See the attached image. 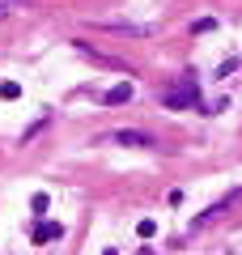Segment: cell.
I'll list each match as a JSON object with an SVG mask.
<instances>
[{
  "mask_svg": "<svg viewBox=\"0 0 242 255\" xmlns=\"http://www.w3.org/2000/svg\"><path fill=\"white\" fill-rule=\"evenodd\" d=\"M30 209H34L38 217H43V213L51 209V196H47V191H34V196H30Z\"/></svg>",
  "mask_w": 242,
  "mask_h": 255,
  "instance_id": "cell-9",
  "label": "cell"
},
{
  "mask_svg": "<svg viewBox=\"0 0 242 255\" xmlns=\"http://www.w3.org/2000/svg\"><path fill=\"white\" fill-rule=\"evenodd\" d=\"M208 30H217V17H200V21H191V34H208Z\"/></svg>",
  "mask_w": 242,
  "mask_h": 255,
  "instance_id": "cell-11",
  "label": "cell"
},
{
  "mask_svg": "<svg viewBox=\"0 0 242 255\" xmlns=\"http://www.w3.org/2000/svg\"><path fill=\"white\" fill-rule=\"evenodd\" d=\"M102 102H107V107H123V102H132V85H127V81L111 85V90L102 94Z\"/></svg>",
  "mask_w": 242,
  "mask_h": 255,
  "instance_id": "cell-7",
  "label": "cell"
},
{
  "mask_svg": "<svg viewBox=\"0 0 242 255\" xmlns=\"http://www.w3.org/2000/svg\"><path fill=\"white\" fill-rule=\"evenodd\" d=\"M161 107H166V111H191V107H196L200 111V107H204V102H200V85L187 77L179 90H170L166 98H161Z\"/></svg>",
  "mask_w": 242,
  "mask_h": 255,
  "instance_id": "cell-3",
  "label": "cell"
},
{
  "mask_svg": "<svg viewBox=\"0 0 242 255\" xmlns=\"http://www.w3.org/2000/svg\"><path fill=\"white\" fill-rule=\"evenodd\" d=\"M238 204H242V183H238V187H230V191L221 196V200H213L208 209H200V217L191 221V226H196V230H204V226H213V221H221L225 213H234Z\"/></svg>",
  "mask_w": 242,
  "mask_h": 255,
  "instance_id": "cell-1",
  "label": "cell"
},
{
  "mask_svg": "<svg viewBox=\"0 0 242 255\" xmlns=\"http://www.w3.org/2000/svg\"><path fill=\"white\" fill-rule=\"evenodd\" d=\"M242 68V55H230V60H221L217 64V73H213V81H225V77H234Z\"/></svg>",
  "mask_w": 242,
  "mask_h": 255,
  "instance_id": "cell-8",
  "label": "cell"
},
{
  "mask_svg": "<svg viewBox=\"0 0 242 255\" xmlns=\"http://www.w3.org/2000/svg\"><path fill=\"white\" fill-rule=\"evenodd\" d=\"M111 145H119V149H153L157 140L149 136V132H140V128H119V132H111Z\"/></svg>",
  "mask_w": 242,
  "mask_h": 255,
  "instance_id": "cell-4",
  "label": "cell"
},
{
  "mask_svg": "<svg viewBox=\"0 0 242 255\" xmlns=\"http://www.w3.org/2000/svg\"><path fill=\"white\" fill-rule=\"evenodd\" d=\"M102 255H119V251H115V247H111V251H102Z\"/></svg>",
  "mask_w": 242,
  "mask_h": 255,
  "instance_id": "cell-14",
  "label": "cell"
},
{
  "mask_svg": "<svg viewBox=\"0 0 242 255\" xmlns=\"http://www.w3.org/2000/svg\"><path fill=\"white\" fill-rule=\"evenodd\" d=\"M136 234H140V238H153V234H157V221H149V217H144L140 226H136Z\"/></svg>",
  "mask_w": 242,
  "mask_h": 255,
  "instance_id": "cell-13",
  "label": "cell"
},
{
  "mask_svg": "<svg viewBox=\"0 0 242 255\" xmlns=\"http://www.w3.org/2000/svg\"><path fill=\"white\" fill-rule=\"evenodd\" d=\"M140 255H157V251H140Z\"/></svg>",
  "mask_w": 242,
  "mask_h": 255,
  "instance_id": "cell-15",
  "label": "cell"
},
{
  "mask_svg": "<svg viewBox=\"0 0 242 255\" xmlns=\"http://www.w3.org/2000/svg\"><path fill=\"white\" fill-rule=\"evenodd\" d=\"M98 30H115V34H132V38L153 34V26H136V21H98Z\"/></svg>",
  "mask_w": 242,
  "mask_h": 255,
  "instance_id": "cell-5",
  "label": "cell"
},
{
  "mask_svg": "<svg viewBox=\"0 0 242 255\" xmlns=\"http://www.w3.org/2000/svg\"><path fill=\"white\" fill-rule=\"evenodd\" d=\"M43 128H47V115H43V119H34V124H30V128H26V132H21V140H34V136H38V132H43Z\"/></svg>",
  "mask_w": 242,
  "mask_h": 255,
  "instance_id": "cell-12",
  "label": "cell"
},
{
  "mask_svg": "<svg viewBox=\"0 0 242 255\" xmlns=\"http://www.w3.org/2000/svg\"><path fill=\"white\" fill-rule=\"evenodd\" d=\"M0 98H4V102H17L21 98V85L17 81H4V85H0Z\"/></svg>",
  "mask_w": 242,
  "mask_h": 255,
  "instance_id": "cell-10",
  "label": "cell"
},
{
  "mask_svg": "<svg viewBox=\"0 0 242 255\" xmlns=\"http://www.w3.org/2000/svg\"><path fill=\"white\" fill-rule=\"evenodd\" d=\"M60 234H64V226H60V221H38V226L30 230V238H34L38 247H43V243H55Z\"/></svg>",
  "mask_w": 242,
  "mask_h": 255,
  "instance_id": "cell-6",
  "label": "cell"
},
{
  "mask_svg": "<svg viewBox=\"0 0 242 255\" xmlns=\"http://www.w3.org/2000/svg\"><path fill=\"white\" fill-rule=\"evenodd\" d=\"M68 47H72L77 55H85L90 64H98V68H115V73H132V64H127V60H119V55H107V51H98V47H94V43H85V38H72Z\"/></svg>",
  "mask_w": 242,
  "mask_h": 255,
  "instance_id": "cell-2",
  "label": "cell"
}]
</instances>
